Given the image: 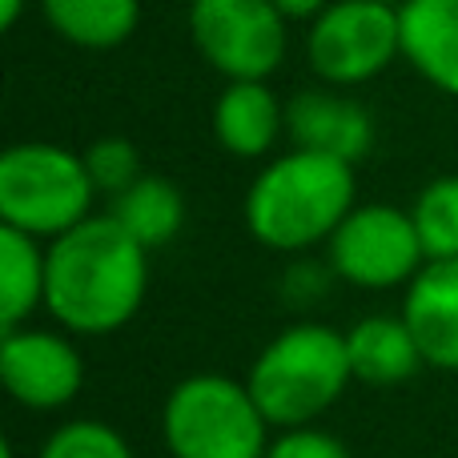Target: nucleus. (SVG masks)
<instances>
[{"instance_id": "1", "label": "nucleus", "mask_w": 458, "mask_h": 458, "mask_svg": "<svg viewBox=\"0 0 458 458\" xmlns=\"http://www.w3.org/2000/svg\"><path fill=\"white\" fill-rule=\"evenodd\" d=\"M149 290V250L109 214L53 237L45 253V310L69 334H117Z\"/></svg>"}, {"instance_id": "2", "label": "nucleus", "mask_w": 458, "mask_h": 458, "mask_svg": "<svg viewBox=\"0 0 458 458\" xmlns=\"http://www.w3.org/2000/svg\"><path fill=\"white\" fill-rule=\"evenodd\" d=\"M354 209V165L293 149L258 174L245 193V229L266 250H310L330 242Z\"/></svg>"}, {"instance_id": "3", "label": "nucleus", "mask_w": 458, "mask_h": 458, "mask_svg": "<svg viewBox=\"0 0 458 458\" xmlns=\"http://www.w3.org/2000/svg\"><path fill=\"white\" fill-rule=\"evenodd\" d=\"M346 334L318 322H301L282 330L258 354L250 370V394L261 406L269 427H306L326 414L350 386Z\"/></svg>"}, {"instance_id": "4", "label": "nucleus", "mask_w": 458, "mask_h": 458, "mask_svg": "<svg viewBox=\"0 0 458 458\" xmlns=\"http://www.w3.org/2000/svg\"><path fill=\"white\" fill-rule=\"evenodd\" d=\"M266 430L250 386L225 374L177 382L161 411V435L174 458H266Z\"/></svg>"}, {"instance_id": "5", "label": "nucleus", "mask_w": 458, "mask_h": 458, "mask_svg": "<svg viewBox=\"0 0 458 458\" xmlns=\"http://www.w3.org/2000/svg\"><path fill=\"white\" fill-rule=\"evenodd\" d=\"M85 157L48 141H21L0 157V217L32 237H61L81 225L93 206Z\"/></svg>"}, {"instance_id": "6", "label": "nucleus", "mask_w": 458, "mask_h": 458, "mask_svg": "<svg viewBox=\"0 0 458 458\" xmlns=\"http://www.w3.org/2000/svg\"><path fill=\"white\" fill-rule=\"evenodd\" d=\"M403 53L398 8L382 0H338L314 16L306 37L310 69L330 85H366Z\"/></svg>"}, {"instance_id": "7", "label": "nucleus", "mask_w": 458, "mask_h": 458, "mask_svg": "<svg viewBox=\"0 0 458 458\" xmlns=\"http://www.w3.org/2000/svg\"><path fill=\"white\" fill-rule=\"evenodd\" d=\"M190 32L225 81H266L285 61V16L274 0H193Z\"/></svg>"}, {"instance_id": "8", "label": "nucleus", "mask_w": 458, "mask_h": 458, "mask_svg": "<svg viewBox=\"0 0 458 458\" xmlns=\"http://www.w3.org/2000/svg\"><path fill=\"white\" fill-rule=\"evenodd\" d=\"M330 266L338 277L362 290L411 285L427 266L414 217L394 206H354L330 237Z\"/></svg>"}, {"instance_id": "9", "label": "nucleus", "mask_w": 458, "mask_h": 458, "mask_svg": "<svg viewBox=\"0 0 458 458\" xmlns=\"http://www.w3.org/2000/svg\"><path fill=\"white\" fill-rule=\"evenodd\" d=\"M0 378L8 394L29 411H61L81 394L85 362L64 334L21 326L0 342Z\"/></svg>"}, {"instance_id": "10", "label": "nucleus", "mask_w": 458, "mask_h": 458, "mask_svg": "<svg viewBox=\"0 0 458 458\" xmlns=\"http://www.w3.org/2000/svg\"><path fill=\"white\" fill-rule=\"evenodd\" d=\"M285 129L293 137V149L306 153H326L346 165L362 161L374 145V121L358 101L342 93H322L310 89L298 93L285 109Z\"/></svg>"}, {"instance_id": "11", "label": "nucleus", "mask_w": 458, "mask_h": 458, "mask_svg": "<svg viewBox=\"0 0 458 458\" xmlns=\"http://www.w3.org/2000/svg\"><path fill=\"white\" fill-rule=\"evenodd\" d=\"M403 322L411 326L422 362L458 370V258L427 261L406 285Z\"/></svg>"}, {"instance_id": "12", "label": "nucleus", "mask_w": 458, "mask_h": 458, "mask_svg": "<svg viewBox=\"0 0 458 458\" xmlns=\"http://www.w3.org/2000/svg\"><path fill=\"white\" fill-rule=\"evenodd\" d=\"M398 24L406 61L435 89L458 97V0H406Z\"/></svg>"}, {"instance_id": "13", "label": "nucleus", "mask_w": 458, "mask_h": 458, "mask_svg": "<svg viewBox=\"0 0 458 458\" xmlns=\"http://www.w3.org/2000/svg\"><path fill=\"white\" fill-rule=\"evenodd\" d=\"M285 129V109L266 81H229L214 105V137L233 157H261Z\"/></svg>"}, {"instance_id": "14", "label": "nucleus", "mask_w": 458, "mask_h": 458, "mask_svg": "<svg viewBox=\"0 0 458 458\" xmlns=\"http://www.w3.org/2000/svg\"><path fill=\"white\" fill-rule=\"evenodd\" d=\"M350 370L366 386H398L422 366V350L414 342L403 314H370L346 334Z\"/></svg>"}, {"instance_id": "15", "label": "nucleus", "mask_w": 458, "mask_h": 458, "mask_svg": "<svg viewBox=\"0 0 458 458\" xmlns=\"http://www.w3.org/2000/svg\"><path fill=\"white\" fill-rule=\"evenodd\" d=\"M48 29L77 48H105L125 45L141 21V0H40Z\"/></svg>"}, {"instance_id": "16", "label": "nucleus", "mask_w": 458, "mask_h": 458, "mask_svg": "<svg viewBox=\"0 0 458 458\" xmlns=\"http://www.w3.org/2000/svg\"><path fill=\"white\" fill-rule=\"evenodd\" d=\"M109 217L125 229L129 237L145 245V250H157L169 245L185 225V198L174 182L165 177H141L129 190H121L109 206Z\"/></svg>"}, {"instance_id": "17", "label": "nucleus", "mask_w": 458, "mask_h": 458, "mask_svg": "<svg viewBox=\"0 0 458 458\" xmlns=\"http://www.w3.org/2000/svg\"><path fill=\"white\" fill-rule=\"evenodd\" d=\"M40 237L16 225L0 229V330H21L24 318L45 306V253Z\"/></svg>"}, {"instance_id": "18", "label": "nucleus", "mask_w": 458, "mask_h": 458, "mask_svg": "<svg viewBox=\"0 0 458 458\" xmlns=\"http://www.w3.org/2000/svg\"><path fill=\"white\" fill-rule=\"evenodd\" d=\"M414 229L427 261L458 258V177H438L414 198L411 206Z\"/></svg>"}, {"instance_id": "19", "label": "nucleus", "mask_w": 458, "mask_h": 458, "mask_svg": "<svg viewBox=\"0 0 458 458\" xmlns=\"http://www.w3.org/2000/svg\"><path fill=\"white\" fill-rule=\"evenodd\" d=\"M40 458H133V451L109 422L77 419L48 435V443L40 446Z\"/></svg>"}, {"instance_id": "20", "label": "nucleus", "mask_w": 458, "mask_h": 458, "mask_svg": "<svg viewBox=\"0 0 458 458\" xmlns=\"http://www.w3.org/2000/svg\"><path fill=\"white\" fill-rule=\"evenodd\" d=\"M81 157H85V169H89V177H93V185L101 193H109V198H117L121 190L141 182V157H137V149L125 137H101V141H93Z\"/></svg>"}, {"instance_id": "21", "label": "nucleus", "mask_w": 458, "mask_h": 458, "mask_svg": "<svg viewBox=\"0 0 458 458\" xmlns=\"http://www.w3.org/2000/svg\"><path fill=\"white\" fill-rule=\"evenodd\" d=\"M266 458H350V451L334 435L314 427H293L277 443H269Z\"/></svg>"}, {"instance_id": "22", "label": "nucleus", "mask_w": 458, "mask_h": 458, "mask_svg": "<svg viewBox=\"0 0 458 458\" xmlns=\"http://www.w3.org/2000/svg\"><path fill=\"white\" fill-rule=\"evenodd\" d=\"M274 4L285 21H314V16L326 8V0H274Z\"/></svg>"}, {"instance_id": "23", "label": "nucleus", "mask_w": 458, "mask_h": 458, "mask_svg": "<svg viewBox=\"0 0 458 458\" xmlns=\"http://www.w3.org/2000/svg\"><path fill=\"white\" fill-rule=\"evenodd\" d=\"M24 13V0H0V29H16Z\"/></svg>"}, {"instance_id": "24", "label": "nucleus", "mask_w": 458, "mask_h": 458, "mask_svg": "<svg viewBox=\"0 0 458 458\" xmlns=\"http://www.w3.org/2000/svg\"><path fill=\"white\" fill-rule=\"evenodd\" d=\"M382 4H394V8H403V4H406V0H382Z\"/></svg>"}]
</instances>
